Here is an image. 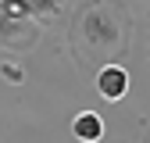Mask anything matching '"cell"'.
Wrapping results in <instances>:
<instances>
[{
    "mask_svg": "<svg viewBox=\"0 0 150 143\" xmlns=\"http://www.w3.org/2000/svg\"><path fill=\"white\" fill-rule=\"evenodd\" d=\"M132 11L125 0H79L68 14L64 47L82 79L97 75L104 64H122L132 47Z\"/></svg>",
    "mask_w": 150,
    "mask_h": 143,
    "instance_id": "1",
    "label": "cell"
},
{
    "mask_svg": "<svg viewBox=\"0 0 150 143\" xmlns=\"http://www.w3.org/2000/svg\"><path fill=\"white\" fill-rule=\"evenodd\" d=\"M143 143H150V129H143Z\"/></svg>",
    "mask_w": 150,
    "mask_h": 143,
    "instance_id": "8",
    "label": "cell"
},
{
    "mask_svg": "<svg viewBox=\"0 0 150 143\" xmlns=\"http://www.w3.org/2000/svg\"><path fill=\"white\" fill-rule=\"evenodd\" d=\"M29 14H32V22H47V18H61V4L57 0H29Z\"/></svg>",
    "mask_w": 150,
    "mask_h": 143,
    "instance_id": "5",
    "label": "cell"
},
{
    "mask_svg": "<svg viewBox=\"0 0 150 143\" xmlns=\"http://www.w3.org/2000/svg\"><path fill=\"white\" fill-rule=\"evenodd\" d=\"M40 40H43V25L40 22H32V18L29 22H14V18L0 14V50L25 57V54H32L40 47Z\"/></svg>",
    "mask_w": 150,
    "mask_h": 143,
    "instance_id": "2",
    "label": "cell"
},
{
    "mask_svg": "<svg viewBox=\"0 0 150 143\" xmlns=\"http://www.w3.org/2000/svg\"><path fill=\"white\" fill-rule=\"evenodd\" d=\"M93 86H97L100 100L118 104V100L129 97V86H132V79H129V68H125V64H104L97 75H93Z\"/></svg>",
    "mask_w": 150,
    "mask_h": 143,
    "instance_id": "3",
    "label": "cell"
},
{
    "mask_svg": "<svg viewBox=\"0 0 150 143\" xmlns=\"http://www.w3.org/2000/svg\"><path fill=\"white\" fill-rule=\"evenodd\" d=\"M71 136L79 143H100L104 139V118L97 111H79L71 118Z\"/></svg>",
    "mask_w": 150,
    "mask_h": 143,
    "instance_id": "4",
    "label": "cell"
},
{
    "mask_svg": "<svg viewBox=\"0 0 150 143\" xmlns=\"http://www.w3.org/2000/svg\"><path fill=\"white\" fill-rule=\"evenodd\" d=\"M57 4H61V0H57Z\"/></svg>",
    "mask_w": 150,
    "mask_h": 143,
    "instance_id": "10",
    "label": "cell"
},
{
    "mask_svg": "<svg viewBox=\"0 0 150 143\" xmlns=\"http://www.w3.org/2000/svg\"><path fill=\"white\" fill-rule=\"evenodd\" d=\"M0 79L11 82V86H22L25 82V68L18 64V61H0Z\"/></svg>",
    "mask_w": 150,
    "mask_h": 143,
    "instance_id": "7",
    "label": "cell"
},
{
    "mask_svg": "<svg viewBox=\"0 0 150 143\" xmlns=\"http://www.w3.org/2000/svg\"><path fill=\"white\" fill-rule=\"evenodd\" d=\"M0 14L14 18V22H29V0H0Z\"/></svg>",
    "mask_w": 150,
    "mask_h": 143,
    "instance_id": "6",
    "label": "cell"
},
{
    "mask_svg": "<svg viewBox=\"0 0 150 143\" xmlns=\"http://www.w3.org/2000/svg\"><path fill=\"white\" fill-rule=\"evenodd\" d=\"M146 22H150V18H146ZM146 54H150V36H146Z\"/></svg>",
    "mask_w": 150,
    "mask_h": 143,
    "instance_id": "9",
    "label": "cell"
}]
</instances>
